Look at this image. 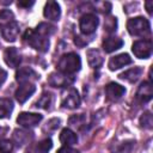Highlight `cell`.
<instances>
[{"label":"cell","mask_w":153,"mask_h":153,"mask_svg":"<svg viewBox=\"0 0 153 153\" xmlns=\"http://www.w3.org/2000/svg\"><path fill=\"white\" fill-rule=\"evenodd\" d=\"M81 67V60L78 54L75 53H68L60 57L57 62V69L63 74H73L78 72Z\"/></svg>","instance_id":"obj_1"},{"label":"cell","mask_w":153,"mask_h":153,"mask_svg":"<svg viewBox=\"0 0 153 153\" xmlns=\"http://www.w3.org/2000/svg\"><path fill=\"white\" fill-rule=\"evenodd\" d=\"M24 39L27 42L29 45H31L33 49L41 51V53H45L49 49V38L38 33L36 30H26L25 35H24Z\"/></svg>","instance_id":"obj_2"},{"label":"cell","mask_w":153,"mask_h":153,"mask_svg":"<svg viewBox=\"0 0 153 153\" xmlns=\"http://www.w3.org/2000/svg\"><path fill=\"white\" fill-rule=\"evenodd\" d=\"M128 32L133 36H142L149 32L151 25L149 22L143 17H135L128 20L127 23Z\"/></svg>","instance_id":"obj_3"},{"label":"cell","mask_w":153,"mask_h":153,"mask_svg":"<svg viewBox=\"0 0 153 153\" xmlns=\"http://www.w3.org/2000/svg\"><path fill=\"white\" fill-rule=\"evenodd\" d=\"M61 105L67 109H75L80 105V96L73 87H68L62 92Z\"/></svg>","instance_id":"obj_4"},{"label":"cell","mask_w":153,"mask_h":153,"mask_svg":"<svg viewBox=\"0 0 153 153\" xmlns=\"http://www.w3.org/2000/svg\"><path fill=\"white\" fill-rule=\"evenodd\" d=\"M98 24H99V20H98V18H97L96 14H93V13H86V14H84L80 18L79 27H80V31L84 35H91V33H93L96 31Z\"/></svg>","instance_id":"obj_5"},{"label":"cell","mask_w":153,"mask_h":153,"mask_svg":"<svg viewBox=\"0 0 153 153\" xmlns=\"http://www.w3.org/2000/svg\"><path fill=\"white\" fill-rule=\"evenodd\" d=\"M131 50L134 55L139 59H148L152 54V42L151 39H141L136 41L131 45Z\"/></svg>","instance_id":"obj_6"},{"label":"cell","mask_w":153,"mask_h":153,"mask_svg":"<svg viewBox=\"0 0 153 153\" xmlns=\"http://www.w3.org/2000/svg\"><path fill=\"white\" fill-rule=\"evenodd\" d=\"M42 121V115L33 114V112H22L17 117L18 124H20L24 128H32L36 127Z\"/></svg>","instance_id":"obj_7"},{"label":"cell","mask_w":153,"mask_h":153,"mask_svg":"<svg viewBox=\"0 0 153 153\" xmlns=\"http://www.w3.org/2000/svg\"><path fill=\"white\" fill-rule=\"evenodd\" d=\"M0 29H1L2 38H5V41L7 42H14L19 35V26L14 20L1 24Z\"/></svg>","instance_id":"obj_8"},{"label":"cell","mask_w":153,"mask_h":153,"mask_svg":"<svg viewBox=\"0 0 153 153\" xmlns=\"http://www.w3.org/2000/svg\"><path fill=\"white\" fill-rule=\"evenodd\" d=\"M38 79V74L31 67H22L16 73V80L20 84H32Z\"/></svg>","instance_id":"obj_9"},{"label":"cell","mask_w":153,"mask_h":153,"mask_svg":"<svg viewBox=\"0 0 153 153\" xmlns=\"http://www.w3.org/2000/svg\"><path fill=\"white\" fill-rule=\"evenodd\" d=\"M4 60L7 66H10L11 68H16L19 66L22 57H20V54L17 48L10 47V48H6L4 51Z\"/></svg>","instance_id":"obj_10"},{"label":"cell","mask_w":153,"mask_h":153,"mask_svg":"<svg viewBox=\"0 0 153 153\" xmlns=\"http://www.w3.org/2000/svg\"><path fill=\"white\" fill-rule=\"evenodd\" d=\"M36 91V87L33 84H20V86L16 90V99L19 103H25Z\"/></svg>","instance_id":"obj_11"},{"label":"cell","mask_w":153,"mask_h":153,"mask_svg":"<svg viewBox=\"0 0 153 153\" xmlns=\"http://www.w3.org/2000/svg\"><path fill=\"white\" fill-rule=\"evenodd\" d=\"M73 78H71L67 74L63 73H51L48 78V84L54 86V87H65L68 86L69 84H72Z\"/></svg>","instance_id":"obj_12"},{"label":"cell","mask_w":153,"mask_h":153,"mask_svg":"<svg viewBox=\"0 0 153 153\" xmlns=\"http://www.w3.org/2000/svg\"><path fill=\"white\" fill-rule=\"evenodd\" d=\"M105 93H106V98L109 100H118L120 98H122L126 93V88L116 82H109L105 87Z\"/></svg>","instance_id":"obj_13"},{"label":"cell","mask_w":153,"mask_h":153,"mask_svg":"<svg viewBox=\"0 0 153 153\" xmlns=\"http://www.w3.org/2000/svg\"><path fill=\"white\" fill-rule=\"evenodd\" d=\"M131 63V57L128 55V54H118L114 57L110 59L108 66H109V69L110 71H116V69H120L127 65Z\"/></svg>","instance_id":"obj_14"},{"label":"cell","mask_w":153,"mask_h":153,"mask_svg":"<svg viewBox=\"0 0 153 153\" xmlns=\"http://www.w3.org/2000/svg\"><path fill=\"white\" fill-rule=\"evenodd\" d=\"M43 16L50 20H59L61 16L60 5L56 1H48L43 10Z\"/></svg>","instance_id":"obj_15"},{"label":"cell","mask_w":153,"mask_h":153,"mask_svg":"<svg viewBox=\"0 0 153 153\" xmlns=\"http://www.w3.org/2000/svg\"><path fill=\"white\" fill-rule=\"evenodd\" d=\"M152 94H153V93H152V85H151L149 81H143V82L139 86L137 92H136L137 99H140V100L143 102V103L151 100Z\"/></svg>","instance_id":"obj_16"},{"label":"cell","mask_w":153,"mask_h":153,"mask_svg":"<svg viewBox=\"0 0 153 153\" xmlns=\"http://www.w3.org/2000/svg\"><path fill=\"white\" fill-rule=\"evenodd\" d=\"M88 65L92 68H99L103 63V56L98 49H88L86 53Z\"/></svg>","instance_id":"obj_17"},{"label":"cell","mask_w":153,"mask_h":153,"mask_svg":"<svg viewBox=\"0 0 153 153\" xmlns=\"http://www.w3.org/2000/svg\"><path fill=\"white\" fill-rule=\"evenodd\" d=\"M102 45L105 53H112L123 45V41L117 37H108V38H104Z\"/></svg>","instance_id":"obj_18"},{"label":"cell","mask_w":153,"mask_h":153,"mask_svg":"<svg viewBox=\"0 0 153 153\" xmlns=\"http://www.w3.org/2000/svg\"><path fill=\"white\" fill-rule=\"evenodd\" d=\"M142 74V68L141 67H133L123 73H121L118 76L120 79L122 80H126V81H129V82H135Z\"/></svg>","instance_id":"obj_19"},{"label":"cell","mask_w":153,"mask_h":153,"mask_svg":"<svg viewBox=\"0 0 153 153\" xmlns=\"http://www.w3.org/2000/svg\"><path fill=\"white\" fill-rule=\"evenodd\" d=\"M60 141L65 146H73L78 142V136L73 130H71L68 128H65L60 134Z\"/></svg>","instance_id":"obj_20"},{"label":"cell","mask_w":153,"mask_h":153,"mask_svg":"<svg viewBox=\"0 0 153 153\" xmlns=\"http://www.w3.org/2000/svg\"><path fill=\"white\" fill-rule=\"evenodd\" d=\"M13 111V102L10 98H0V118L11 116Z\"/></svg>","instance_id":"obj_21"},{"label":"cell","mask_w":153,"mask_h":153,"mask_svg":"<svg viewBox=\"0 0 153 153\" xmlns=\"http://www.w3.org/2000/svg\"><path fill=\"white\" fill-rule=\"evenodd\" d=\"M53 104V96L49 93V92H44L39 99L36 102V106L39 108V109H44V110H48Z\"/></svg>","instance_id":"obj_22"},{"label":"cell","mask_w":153,"mask_h":153,"mask_svg":"<svg viewBox=\"0 0 153 153\" xmlns=\"http://www.w3.org/2000/svg\"><path fill=\"white\" fill-rule=\"evenodd\" d=\"M134 145H135V141H133V140L121 142L114 148L112 153H130L134 148Z\"/></svg>","instance_id":"obj_23"},{"label":"cell","mask_w":153,"mask_h":153,"mask_svg":"<svg viewBox=\"0 0 153 153\" xmlns=\"http://www.w3.org/2000/svg\"><path fill=\"white\" fill-rule=\"evenodd\" d=\"M32 137V134L29 131H24V130H16L13 134V139L18 145H24L26 142H29V140Z\"/></svg>","instance_id":"obj_24"},{"label":"cell","mask_w":153,"mask_h":153,"mask_svg":"<svg viewBox=\"0 0 153 153\" xmlns=\"http://www.w3.org/2000/svg\"><path fill=\"white\" fill-rule=\"evenodd\" d=\"M35 30H36L38 33H41V35H43V36H45V37H48V38L55 32V27H54L53 25H50V24H47V23H41V24H38Z\"/></svg>","instance_id":"obj_25"},{"label":"cell","mask_w":153,"mask_h":153,"mask_svg":"<svg viewBox=\"0 0 153 153\" xmlns=\"http://www.w3.org/2000/svg\"><path fill=\"white\" fill-rule=\"evenodd\" d=\"M140 124L141 127L146 128V129H151L152 126H153V118H152V115L149 111H146L142 114V116L140 117Z\"/></svg>","instance_id":"obj_26"},{"label":"cell","mask_w":153,"mask_h":153,"mask_svg":"<svg viewBox=\"0 0 153 153\" xmlns=\"http://www.w3.org/2000/svg\"><path fill=\"white\" fill-rule=\"evenodd\" d=\"M68 123H69L72 127L80 128V127L85 123V116H84L82 114H80V115H73V116L69 118Z\"/></svg>","instance_id":"obj_27"},{"label":"cell","mask_w":153,"mask_h":153,"mask_svg":"<svg viewBox=\"0 0 153 153\" xmlns=\"http://www.w3.org/2000/svg\"><path fill=\"white\" fill-rule=\"evenodd\" d=\"M51 147H53L51 140H50V139H45V140L41 141V142L37 145V152H38V153H48Z\"/></svg>","instance_id":"obj_28"},{"label":"cell","mask_w":153,"mask_h":153,"mask_svg":"<svg viewBox=\"0 0 153 153\" xmlns=\"http://www.w3.org/2000/svg\"><path fill=\"white\" fill-rule=\"evenodd\" d=\"M13 19H14V14L10 10H2V11H0V22L2 24L8 23V22H12Z\"/></svg>","instance_id":"obj_29"},{"label":"cell","mask_w":153,"mask_h":153,"mask_svg":"<svg viewBox=\"0 0 153 153\" xmlns=\"http://www.w3.org/2000/svg\"><path fill=\"white\" fill-rule=\"evenodd\" d=\"M13 149V143L8 140H0V153H11Z\"/></svg>","instance_id":"obj_30"},{"label":"cell","mask_w":153,"mask_h":153,"mask_svg":"<svg viewBox=\"0 0 153 153\" xmlns=\"http://www.w3.org/2000/svg\"><path fill=\"white\" fill-rule=\"evenodd\" d=\"M116 18H109L106 19V24H105V29L106 31H115L116 30Z\"/></svg>","instance_id":"obj_31"},{"label":"cell","mask_w":153,"mask_h":153,"mask_svg":"<svg viewBox=\"0 0 153 153\" xmlns=\"http://www.w3.org/2000/svg\"><path fill=\"white\" fill-rule=\"evenodd\" d=\"M56 153H79V151L72 148L71 146H63V147H61L60 149H57Z\"/></svg>","instance_id":"obj_32"},{"label":"cell","mask_w":153,"mask_h":153,"mask_svg":"<svg viewBox=\"0 0 153 153\" xmlns=\"http://www.w3.org/2000/svg\"><path fill=\"white\" fill-rule=\"evenodd\" d=\"M6 78H7V73H6V71H4L2 68H0V87H1L2 84L5 82Z\"/></svg>","instance_id":"obj_33"},{"label":"cell","mask_w":153,"mask_h":153,"mask_svg":"<svg viewBox=\"0 0 153 153\" xmlns=\"http://www.w3.org/2000/svg\"><path fill=\"white\" fill-rule=\"evenodd\" d=\"M35 1H18V6L20 7H31Z\"/></svg>","instance_id":"obj_34"},{"label":"cell","mask_w":153,"mask_h":153,"mask_svg":"<svg viewBox=\"0 0 153 153\" xmlns=\"http://www.w3.org/2000/svg\"><path fill=\"white\" fill-rule=\"evenodd\" d=\"M152 5H153V2H152V1H147V2H145L146 10H147V12H148L149 14H152Z\"/></svg>","instance_id":"obj_35"},{"label":"cell","mask_w":153,"mask_h":153,"mask_svg":"<svg viewBox=\"0 0 153 153\" xmlns=\"http://www.w3.org/2000/svg\"><path fill=\"white\" fill-rule=\"evenodd\" d=\"M6 133H7V128H5V127H0V139H1L2 136H5Z\"/></svg>","instance_id":"obj_36"}]
</instances>
